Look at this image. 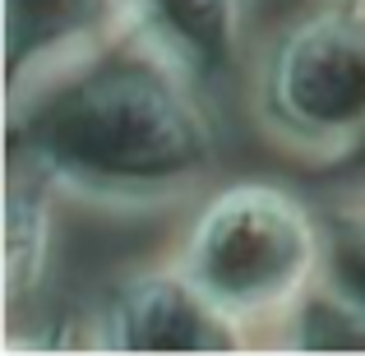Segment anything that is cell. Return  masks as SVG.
Here are the masks:
<instances>
[{
	"label": "cell",
	"mask_w": 365,
	"mask_h": 356,
	"mask_svg": "<svg viewBox=\"0 0 365 356\" xmlns=\"http://www.w3.org/2000/svg\"><path fill=\"white\" fill-rule=\"evenodd\" d=\"M282 347H296V352H365V310L319 278L292 305V315L282 320Z\"/></svg>",
	"instance_id": "obj_8"
},
{
	"label": "cell",
	"mask_w": 365,
	"mask_h": 356,
	"mask_svg": "<svg viewBox=\"0 0 365 356\" xmlns=\"http://www.w3.org/2000/svg\"><path fill=\"white\" fill-rule=\"evenodd\" d=\"M264 130L305 162L365 148V0H314L255 56Z\"/></svg>",
	"instance_id": "obj_3"
},
{
	"label": "cell",
	"mask_w": 365,
	"mask_h": 356,
	"mask_svg": "<svg viewBox=\"0 0 365 356\" xmlns=\"http://www.w3.org/2000/svg\"><path fill=\"white\" fill-rule=\"evenodd\" d=\"M176 61L199 88L227 74L245 51V0H130V28Z\"/></svg>",
	"instance_id": "obj_6"
},
{
	"label": "cell",
	"mask_w": 365,
	"mask_h": 356,
	"mask_svg": "<svg viewBox=\"0 0 365 356\" xmlns=\"http://www.w3.org/2000/svg\"><path fill=\"white\" fill-rule=\"evenodd\" d=\"M130 28V0H5L9 111L107 51Z\"/></svg>",
	"instance_id": "obj_5"
},
{
	"label": "cell",
	"mask_w": 365,
	"mask_h": 356,
	"mask_svg": "<svg viewBox=\"0 0 365 356\" xmlns=\"http://www.w3.org/2000/svg\"><path fill=\"white\" fill-rule=\"evenodd\" d=\"M9 158L42 171L61 199L153 213L204 190L217 121L176 61L125 33L9 111Z\"/></svg>",
	"instance_id": "obj_1"
},
{
	"label": "cell",
	"mask_w": 365,
	"mask_h": 356,
	"mask_svg": "<svg viewBox=\"0 0 365 356\" xmlns=\"http://www.w3.org/2000/svg\"><path fill=\"white\" fill-rule=\"evenodd\" d=\"M176 264L245 333L282 324L324 278V218L277 180H232L195 208Z\"/></svg>",
	"instance_id": "obj_2"
},
{
	"label": "cell",
	"mask_w": 365,
	"mask_h": 356,
	"mask_svg": "<svg viewBox=\"0 0 365 356\" xmlns=\"http://www.w3.org/2000/svg\"><path fill=\"white\" fill-rule=\"evenodd\" d=\"M98 352H241L250 333L171 259L120 278L93 310Z\"/></svg>",
	"instance_id": "obj_4"
},
{
	"label": "cell",
	"mask_w": 365,
	"mask_h": 356,
	"mask_svg": "<svg viewBox=\"0 0 365 356\" xmlns=\"http://www.w3.org/2000/svg\"><path fill=\"white\" fill-rule=\"evenodd\" d=\"M56 185L28 162L9 158L5 180V301L9 315L24 310L28 296L42 292L56 245Z\"/></svg>",
	"instance_id": "obj_7"
},
{
	"label": "cell",
	"mask_w": 365,
	"mask_h": 356,
	"mask_svg": "<svg viewBox=\"0 0 365 356\" xmlns=\"http://www.w3.org/2000/svg\"><path fill=\"white\" fill-rule=\"evenodd\" d=\"M324 218V283L365 310V195L319 208Z\"/></svg>",
	"instance_id": "obj_9"
}]
</instances>
